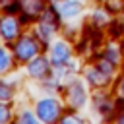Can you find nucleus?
Segmentation results:
<instances>
[{"label": "nucleus", "instance_id": "obj_1", "mask_svg": "<svg viewBox=\"0 0 124 124\" xmlns=\"http://www.w3.org/2000/svg\"><path fill=\"white\" fill-rule=\"evenodd\" d=\"M14 54H16L17 60H31V58L37 54V43H35L31 37H21V39L16 43Z\"/></svg>", "mask_w": 124, "mask_h": 124}, {"label": "nucleus", "instance_id": "obj_10", "mask_svg": "<svg viewBox=\"0 0 124 124\" xmlns=\"http://www.w3.org/2000/svg\"><path fill=\"white\" fill-rule=\"evenodd\" d=\"M0 120H2V122H4V120H8V108H6V107H2V105H0Z\"/></svg>", "mask_w": 124, "mask_h": 124}, {"label": "nucleus", "instance_id": "obj_6", "mask_svg": "<svg viewBox=\"0 0 124 124\" xmlns=\"http://www.w3.org/2000/svg\"><path fill=\"white\" fill-rule=\"evenodd\" d=\"M58 8H60V16L62 17H74L81 10V4L78 0H62Z\"/></svg>", "mask_w": 124, "mask_h": 124}, {"label": "nucleus", "instance_id": "obj_2", "mask_svg": "<svg viewBox=\"0 0 124 124\" xmlns=\"http://www.w3.org/2000/svg\"><path fill=\"white\" fill-rule=\"evenodd\" d=\"M37 112H39V118L41 120H46V122H50V120H56L58 118V114H60V105H58V101L56 99H43L39 105H37Z\"/></svg>", "mask_w": 124, "mask_h": 124}, {"label": "nucleus", "instance_id": "obj_9", "mask_svg": "<svg viewBox=\"0 0 124 124\" xmlns=\"http://www.w3.org/2000/svg\"><path fill=\"white\" fill-rule=\"evenodd\" d=\"M12 97V85L0 81V99H10Z\"/></svg>", "mask_w": 124, "mask_h": 124}, {"label": "nucleus", "instance_id": "obj_5", "mask_svg": "<svg viewBox=\"0 0 124 124\" xmlns=\"http://www.w3.org/2000/svg\"><path fill=\"white\" fill-rule=\"evenodd\" d=\"M72 107H81L83 101H85V91H83V85L79 81H74L72 83V89H70V95H68Z\"/></svg>", "mask_w": 124, "mask_h": 124}, {"label": "nucleus", "instance_id": "obj_11", "mask_svg": "<svg viewBox=\"0 0 124 124\" xmlns=\"http://www.w3.org/2000/svg\"><path fill=\"white\" fill-rule=\"evenodd\" d=\"M120 93H124V78H122V81H120ZM124 97V95H122Z\"/></svg>", "mask_w": 124, "mask_h": 124}, {"label": "nucleus", "instance_id": "obj_8", "mask_svg": "<svg viewBox=\"0 0 124 124\" xmlns=\"http://www.w3.org/2000/svg\"><path fill=\"white\" fill-rule=\"evenodd\" d=\"M12 66V60H10V54L4 50V48H0V74L2 72H6L8 68Z\"/></svg>", "mask_w": 124, "mask_h": 124}, {"label": "nucleus", "instance_id": "obj_4", "mask_svg": "<svg viewBox=\"0 0 124 124\" xmlns=\"http://www.w3.org/2000/svg\"><path fill=\"white\" fill-rule=\"evenodd\" d=\"M68 58H70V48H68V45L56 43L54 48H52V52H50L52 64H54V66H64V64L68 62Z\"/></svg>", "mask_w": 124, "mask_h": 124}, {"label": "nucleus", "instance_id": "obj_3", "mask_svg": "<svg viewBox=\"0 0 124 124\" xmlns=\"http://www.w3.org/2000/svg\"><path fill=\"white\" fill-rule=\"evenodd\" d=\"M0 33L4 39H16L19 35V23L16 17L12 16H6L2 21H0Z\"/></svg>", "mask_w": 124, "mask_h": 124}, {"label": "nucleus", "instance_id": "obj_7", "mask_svg": "<svg viewBox=\"0 0 124 124\" xmlns=\"http://www.w3.org/2000/svg\"><path fill=\"white\" fill-rule=\"evenodd\" d=\"M27 70H29V74H31L33 78H43V76L48 72V62H46V58H35V60L27 66Z\"/></svg>", "mask_w": 124, "mask_h": 124}]
</instances>
